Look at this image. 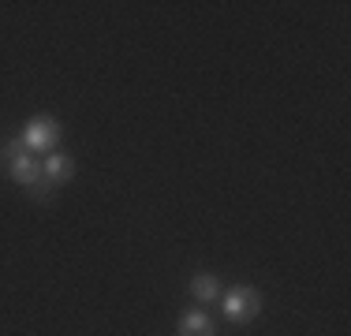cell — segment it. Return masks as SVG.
Masks as SVG:
<instances>
[{"label": "cell", "mask_w": 351, "mask_h": 336, "mask_svg": "<svg viewBox=\"0 0 351 336\" xmlns=\"http://www.w3.org/2000/svg\"><path fill=\"white\" fill-rule=\"evenodd\" d=\"M56 139H60V123H56L53 116H34V120L27 123V134H23L27 149H53Z\"/></svg>", "instance_id": "obj_2"}, {"label": "cell", "mask_w": 351, "mask_h": 336, "mask_svg": "<svg viewBox=\"0 0 351 336\" xmlns=\"http://www.w3.org/2000/svg\"><path fill=\"white\" fill-rule=\"evenodd\" d=\"M217 276H210V273H198L195 280H191V296H195L198 302H213L217 299Z\"/></svg>", "instance_id": "obj_6"}, {"label": "cell", "mask_w": 351, "mask_h": 336, "mask_svg": "<svg viewBox=\"0 0 351 336\" xmlns=\"http://www.w3.org/2000/svg\"><path fill=\"white\" fill-rule=\"evenodd\" d=\"M8 172H12V180H15V183L30 187L34 180H41V176H45V168H41V161H34V157H30V149H27L23 157H15V161L8 165Z\"/></svg>", "instance_id": "obj_3"}, {"label": "cell", "mask_w": 351, "mask_h": 336, "mask_svg": "<svg viewBox=\"0 0 351 336\" xmlns=\"http://www.w3.org/2000/svg\"><path fill=\"white\" fill-rule=\"evenodd\" d=\"M41 168H45V176L53 183H68L71 176H75V161H71L68 154H56V149L45 157V161H41Z\"/></svg>", "instance_id": "obj_4"}, {"label": "cell", "mask_w": 351, "mask_h": 336, "mask_svg": "<svg viewBox=\"0 0 351 336\" xmlns=\"http://www.w3.org/2000/svg\"><path fill=\"white\" fill-rule=\"evenodd\" d=\"M23 154H27V142H23V139H12L4 149H0V165L8 168V165L15 161V157H23Z\"/></svg>", "instance_id": "obj_8"}, {"label": "cell", "mask_w": 351, "mask_h": 336, "mask_svg": "<svg viewBox=\"0 0 351 336\" xmlns=\"http://www.w3.org/2000/svg\"><path fill=\"white\" fill-rule=\"evenodd\" d=\"M262 314V291L258 288H236L224 296V317L228 322H254Z\"/></svg>", "instance_id": "obj_1"}, {"label": "cell", "mask_w": 351, "mask_h": 336, "mask_svg": "<svg viewBox=\"0 0 351 336\" xmlns=\"http://www.w3.org/2000/svg\"><path fill=\"white\" fill-rule=\"evenodd\" d=\"M176 336H217V333H213V322L202 314V310H191V314H183Z\"/></svg>", "instance_id": "obj_5"}, {"label": "cell", "mask_w": 351, "mask_h": 336, "mask_svg": "<svg viewBox=\"0 0 351 336\" xmlns=\"http://www.w3.org/2000/svg\"><path fill=\"white\" fill-rule=\"evenodd\" d=\"M56 187H60V183H53V180H49V176H41V180H34V183H30V187H27V195L34 198V202H41V206H45V202H53Z\"/></svg>", "instance_id": "obj_7"}]
</instances>
